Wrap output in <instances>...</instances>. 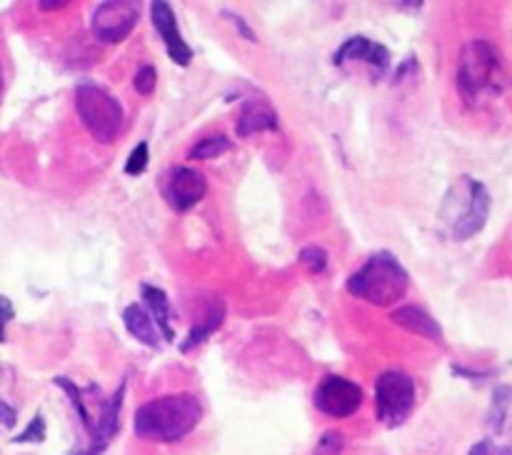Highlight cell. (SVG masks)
I'll use <instances>...</instances> for the list:
<instances>
[{"label": "cell", "mask_w": 512, "mask_h": 455, "mask_svg": "<svg viewBox=\"0 0 512 455\" xmlns=\"http://www.w3.org/2000/svg\"><path fill=\"white\" fill-rule=\"evenodd\" d=\"M415 408V380L403 370H383L375 380V415L385 428H400Z\"/></svg>", "instance_id": "8992f818"}, {"label": "cell", "mask_w": 512, "mask_h": 455, "mask_svg": "<svg viewBox=\"0 0 512 455\" xmlns=\"http://www.w3.org/2000/svg\"><path fill=\"white\" fill-rule=\"evenodd\" d=\"M123 323L125 330H128L138 343L148 345L150 350H160L163 338H160L158 325L153 323V318H150V313L145 310L143 303H130L128 308L123 310Z\"/></svg>", "instance_id": "9a60e30c"}, {"label": "cell", "mask_w": 512, "mask_h": 455, "mask_svg": "<svg viewBox=\"0 0 512 455\" xmlns=\"http://www.w3.org/2000/svg\"><path fill=\"white\" fill-rule=\"evenodd\" d=\"M333 63L338 68H343L348 63H365L375 70V75H383L390 68V50L383 43H375V40L363 38V35H355V38H348L335 50Z\"/></svg>", "instance_id": "7c38bea8"}, {"label": "cell", "mask_w": 512, "mask_h": 455, "mask_svg": "<svg viewBox=\"0 0 512 455\" xmlns=\"http://www.w3.org/2000/svg\"><path fill=\"white\" fill-rule=\"evenodd\" d=\"M53 383L58 385V388H63V393L68 395V400L73 403L75 413H78L80 423H83V428L90 433V428H93V418H90V410H88V405H85V390H80L78 385H75L70 378H65V375H58Z\"/></svg>", "instance_id": "ffe728a7"}, {"label": "cell", "mask_w": 512, "mask_h": 455, "mask_svg": "<svg viewBox=\"0 0 512 455\" xmlns=\"http://www.w3.org/2000/svg\"><path fill=\"white\" fill-rule=\"evenodd\" d=\"M15 420H18V413H15L13 405H10L8 400L0 395V425H5V428H13Z\"/></svg>", "instance_id": "4316f807"}, {"label": "cell", "mask_w": 512, "mask_h": 455, "mask_svg": "<svg viewBox=\"0 0 512 455\" xmlns=\"http://www.w3.org/2000/svg\"><path fill=\"white\" fill-rule=\"evenodd\" d=\"M390 320L395 325H400L403 330L415 335H423V338L433 340V343H443V328H440L438 320L428 313L420 305H403V308H395L390 313Z\"/></svg>", "instance_id": "4fadbf2b"}, {"label": "cell", "mask_w": 512, "mask_h": 455, "mask_svg": "<svg viewBox=\"0 0 512 455\" xmlns=\"http://www.w3.org/2000/svg\"><path fill=\"white\" fill-rule=\"evenodd\" d=\"M138 18V3H130V0H105V3L95 5L93 15H90V33H93L98 43L118 45L128 38Z\"/></svg>", "instance_id": "52a82bcc"}, {"label": "cell", "mask_w": 512, "mask_h": 455, "mask_svg": "<svg viewBox=\"0 0 512 455\" xmlns=\"http://www.w3.org/2000/svg\"><path fill=\"white\" fill-rule=\"evenodd\" d=\"M68 3H38L40 10H58V8H65Z\"/></svg>", "instance_id": "f1b7e54d"}, {"label": "cell", "mask_w": 512, "mask_h": 455, "mask_svg": "<svg viewBox=\"0 0 512 455\" xmlns=\"http://www.w3.org/2000/svg\"><path fill=\"white\" fill-rule=\"evenodd\" d=\"M13 318H15L13 300L5 298V295H0V343L5 340V325H8Z\"/></svg>", "instance_id": "484cf974"}, {"label": "cell", "mask_w": 512, "mask_h": 455, "mask_svg": "<svg viewBox=\"0 0 512 455\" xmlns=\"http://www.w3.org/2000/svg\"><path fill=\"white\" fill-rule=\"evenodd\" d=\"M503 58L498 48L488 40H470L460 53L458 63V90L460 98L475 108L490 95H498L503 90Z\"/></svg>", "instance_id": "277c9868"}, {"label": "cell", "mask_w": 512, "mask_h": 455, "mask_svg": "<svg viewBox=\"0 0 512 455\" xmlns=\"http://www.w3.org/2000/svg\"><path fill=\"white\" fill-rule=\"evenodd\" d=\"M278 123L280 120L273 105L265 103V100H250V103H245L243 110H240L235 130H238L240 138H248V135L253 133H263V130H275Z\"/></svg>", "instance_id": "5bb4252c"}, {"label": "cell", "mask_w": 512, "mask_h": 455, "mask_svg": "<svg viewBox=\"0 0 512 455\" xmlns=\"http://www.w3.org/2000/svg\"><path fill=\"white\" fill-rule=\"evenodd\" d=\"M298 258L310 273H323V270L328 268V253H325L320 245H305V248L300 250Z\"/></svg>", "instance_id": "7402d4cb"}, {"label": "cell", "mask_w": 512, "mask_h": 455, "mask_svg": "<svg viewBox=\"0 0 512 455\" xmlns=\"http://www.w3.org/2000/svg\"><path fill=\"white\" fill-rule=\"evenodd\" d=\"M512 415V385H498L493 390V400H490V413H488V428L493 430L495 435L503 433L505 423Z\"/></svg>", "instance_id": "ac0fdd59"}, {"label": "cell", "mask_w": 512, "mask_h": 455, "mask_svg": "<svg viewBox=\"0 0 512 455\" xmlns=\"http://www.w3.org/2000/svg\"><path fill=\"white\" fill-rule=\"evenodd\" d=\"M43 440H45V418L38 413L33 420H30L28 428H25L23 433L13 435L10 443H43Z\"/></svg>", "instance_id": "cb8c5ba5"}, {"label": "cell", "mask_w": 512, "mask_h": 455, "mask_svg": "<svg viewBox=\"0 0 512 455\" xmlns=\"http://www.w3.org/2000/svg\"><path fill=\"white\" fill-rule=\"evenodd\" d=\"M203 418V403L193 393L160 395L135 410L133 430L150 443H178L193 433Z\"/></svg>", "instance_id": "6da1fadb"}, {"label": "cell", "mask_w": 512, "mask_h": 455, "mask_svg": "<svg viewBox=\"0 0 512 455\" xmlns=\"http://www.w3.org/2000/svg\"><path fill=\"white\" fill-rule=\"evenodd\" d=\"M223 320H225L223 300H220L218 295H210V303H208V308H205V320L200 325H193V328H190L188 338H185L183 343H180V350H183V353L193 350L195 345L203 343V340L208 338V335H213L215 330H218L220 325H223Z\"/></svg>", "instance_id": "e0dca14e"}, {"label": "cell", "mask_w": 512, "mask_h": 455, "mask_svg": "<svg viewBox=\"0 0 512 455\" xmlns=\"http://www.w3.org/2000/svg\"><path fill=\"white\" fill-rule=\"evenodd\" d=\"M233 148V140L228 135H208V138L198 140L193 148L188 150V158L190 160H210V158H218V155L228 153Z\"/></svg>", "instance_id": "d6986e66"}, {"label": "cell", "mask_w": 512, "mask_h": 455, "mask_svg": "<svg viewBox=\"0 0 512 455\" xmlns=\"http://www.w3.org/2000/svg\"><path fill=\"white\" fill-rule=\"evenodd\" d=\"M0 95H3V73H0Z\"/></svg>", "instance_id": "f546056e"}, {"label": "cell", "mask_w": 512, "mask_h": 455, "mask_svg": "<svg viewBox=\"0 0 512 455\" xmlns=\"http://www.w3.org/2000/svg\"><path fill=\"white\" fill-rule=\"evenodd\" d=\"M345 448V438L340 430H325L323 435H320V440L315 443V450L313 455H340Z\"/></svg>", "instance_id": "603a6c76"}, {"label": "cell", "mask_w": 512, "mask_h": 455, "mask_svg": "<svg viewBox=\"0 0 512 455\" xmlns=\"http://www.w3.org/2000/svg\"><path fill=\"white\" fill-rule=\"evenodd\" d=\"M133 85L140 95H150L155 90V85H158V70H155L153 65H140V68L135 70Z\"/></svg>", "instance_id": "d4e9b609"}, {"label": "cell", "mask_w": 512, "mask_h": 455, "mask_svg": "<svg viewBox=\"0 0 512 455\" xmlns=\"http://www.w3.org/2000/svg\"><path fill=\"white\" fill-rule=\"evenodd\" d=\"M150 163V145L140 140L133 150H130L128 160H125V173L128 175H143Z\"/></svg>", "instance_id": "44dd1931"}, {"label": "cell", "mask_w": 512, "mask_h": 455, "mask_svg": "<svg viewBox=\"0 0 512 455\" xmlns=\"http://www.w3.org/2000/svg\"><path fill=\"white\" fill-rule=\"evenodd\" d=\"M408 285L410 275L405 265L390 250H378L350 275L345 288L350 295L375 305V308H393L398 300L405 298Z\"/></svg>", "instance_id": "7a4b0ae2"}, {"label": "cell", "mask_w": 512, "mask_h": 455, "mask_svg": "<svg viewBox=\"0 0 512 455\" xmlns=\"http://www.w3.org/2000/svg\"><path fill=\"white\" fill-rule=\"evenodd\" d=\"M205 193H208V180L195 168H173L165 185V195L178 213H188L205 198Z\"/></svg>", "instance_id": "8fae6325"}, {"label": "cell", "mask_w": 512, "mask_h": 455, "mask_svg": "<svg viewBox=\"0 0 512 455\" xmlns=\"http://www.w3.org/2000/svg\"><path fill=\"white\" fill-rule=\"evenodd\" d=\"M123 400H125V380L118 385L113 395L105 403H100L98 420L90 428V443L83 450H70L68 455H103L113 438L118 435L120 428V413H123Z\"/></svg>", "instance_id": "9c48e42d"}, {"label": "cell", "mask_w": 512, "mask_h": 455, "mask_svg": "<svg viewBox=\"0 0 512 455\" xmlns=\"http://www.w3.org/2000/svg\"><path fill=\"white\" fill-rule=\"evenodd\" d=\"M490 210H493V198H490L488 185L463 175L445 195L440 220L445 223L450 238L463 243V240L475 238L488 225Z\"/></svg>", "instance_id": "3957f363"}, {"label": "cell", "mask_w": 512, "mask_h": 455, "mask_svg": "<svg viewBox=\"0 0 512 455\" xmlns=\"http://www.w3.org/2000/svg\"><path fill=\"white\" fill-rule=\"evenodd\" d=\"M313 403L328 418H350L363 405V388L343 375H325L315 388Z\"/></svg>", "instance_id": "ba28073f"}, {"label": "cell", "mask_w": 512, "mask_h": 455, "mask_svg": "<svg viewBox=\"0 0 512 455\" xmlns=\"http://www.w3.org/2000/svg\"><path fill=\"white\" fill-rule=\"evenodd\" d=\"M140 293H143L145 310L150 313L153 323L158 325L163 340H165V343H173L175 333H173V325H170L173 310H170V300H168V295H165V290L158 288V285L143 283V285H140Z\"/></svg>", "instance_id": "2e32d148"}, {"label": "cell", "mask_w": 512, "mask_h": 455, "mask_svg": "<svg viewBox=\"0 0 512 455\" xmlns=\"http://www.w3.org/2000/svg\"><path fill=\"white\" fill-rule=\"evenodd\" d=\"M150 18H153L158 35L163 38L168 58L173 60L175 65H180V68H188L190 60H193V48H190V45L185 43L183 35H180L173 5L165 3V0H155V3H150Z\"/></svg>", "instance_id": "30bf717a"}, {"label": "cell", "mask_w": 512, "mask_h": 455, "mask_svg": "<svg viewBox=\"0 0 512 455\" xmlns=\"http://www.w3.org/2000/svg\"><path fill=\"white\" fill-rule=\"evenodd\" d=\"M223 18H228V20H230V23H233V25H235V28H238V33H240V35H243V38H245V40H255V33H253V30H250V25H248V23H245V20H243V18H240V15L230 13V10H223Z\"/></svg>", "instance_id": "83f0119b"}, {"label": "cell", "mask_w": 512, "mask_h": 455, "mask_svg": "<svg viewBox=\"0 0 512 455\" xmlns=\"http://www.w3.org/2000/svg\"><path fill=\"white\" fill-rule=\"evenodd\" d=\"M75 113L98 143L110 145L123 130V105L113 93L95 83H80L75 88Z\"/></svg>", "instance_id": "5b68a950"}]
</instances>
